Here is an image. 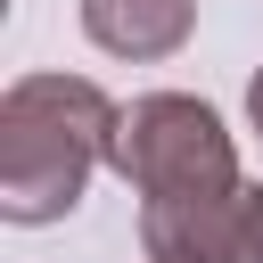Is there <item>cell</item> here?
<instances>
[{"mask_svg":"<svg viewBox=\"0 0 263 263\" xmlns=\"http://www.w3.org/2000/svg\"><path fill=\"white\" fill-rule=\"evenodd\" d=\"M82 33L107 49V58H173L189 33H197V0H82Z\"/></svg>","mask_w":263,"mask_h":263,"instance_id":"cell-4","label":"cell"},{"mask_svg":"<svg viewBox=\"0 0 263 263\" xmlns=\"http://www.w3.org/2000/svg\"><path fill=\"white\" fill-rule=\"evenodd\" d=\"M140 255L148 263H263V181L197 189V197H148L140 205Z\"/></svg>","mask_w":263,"mask_h":263,"instance_id":"cell-3","label":"cell"},{"mask_svg":"<svg viewBox=\"0 0 263 263\" xmlns=\"http://www.w3.org/2000/svg\"><path fill=\"white\" fill-rule=\"evenodd\" d=\"M115 173L148 197H197V189H230L247 181L238 173V140L222 132V115L189 90H148L123 107V132H115Z\"/></svg>","mask_w":263,"mask_h":263,"instance_id":"cell-2","label":"cell"},{"mask_svg":"<svg viewBox=\"0 0 263 263\" xmlns=\"http://www.w3.org/2000/svg\"><path fill=\"white\" fill-rule=\"evenodd\" d=\"M247 123L263 132V66H255V82H247Z\"/></svg>","mask_w":263,"mask_h":263,"instance_id":"cell-5","label":"cell"},{"mask_svg":"<svg viewBox=\"0 0 263 263\" xmlns=\"http://www.w3.org/2000/svg\"><path fill=\"white\" fill-rule=\"evenodd\" d=\"M123 107L82 74H16L0 90V214L16 230L66 222L99 164H115Z\"/></svg>","mask_w":263,"mask_h":263,"instance_id":"cell-1","label":"cell"}]
</instances>
